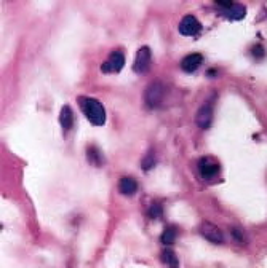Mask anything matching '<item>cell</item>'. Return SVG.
I'll return each mask as SVG.
<instances>
[{
  "instance_id": "6",
  "label": "cell",
  "mask_w": 267,
  "mask_h": 268,
  "mask_svg": "<svg viewBox=\"0 0 267 268\" xmlns=\"http://www.w3.org/2000/svg\"><path fill=\"white\" fill-rule=\"evenodd\" d=\"M151 67V50L149 47H141L136 53V59H135V72L136 73H146Z\"/></svg>"
},
{
  "instance_id": "9",
  "label": "cell",
  "mask_w": 267,
  "mask_h": 268,
  "mask_svg": "<svg viewBox=\"0 0 267 268\" xmlns=\"http://www.w3.org/2000/svg\"><path fill=\"white\" fill-rule=\"evenodd\" d=\"M211 118H213V106L207 103L198 109V112L195 115V123L202 129H207L211 125Z\"/></svg>"
},
{
  "instance_id": "12",
  "label": "cell",
  "mask_w": 267,
  "mask_h": 268,
  "mask_svg": "<svg viewBox=\"0 0 267 268\" xmlns=\"http://www.w3.org/2000/svg\"><path fill=\"white\" fill-rule=\"evenodd\" d=\"M59 120H61V125L62 128L66 129H71L72 128V123H74V115H72V110L69 106H62L61 109V115H59Z\"/></svg>"
},
{
  "instance_id": "2",
  "label": "cell",
  "mask_w": 267,
  "mask_h": 268,
  "mask_svg": "<svg viewBox=\"0 0 267 268\" xmlns=\"http://www.w3.org/2000/svg\"><path fill=\"white\" fill-rule=\"evenodd\" d=\"M125 66V54L122 51H112L107 61H104V64L101 66V70L104 73H117L120 72Z\"/></svg>"
},
{
  "instance_id": "1",
  "label": "cell",
  "mask_w": 267,
  "mask_h": 268,
  "mask_svg": "<svg viewBox=\"0 0 267 268\" xmlns=\"http://www.w3.org/2000/svg\"><path fill=\"white\" fill-rule=\"evenodd\" d=\"M77 103L82 109L84 115L88 118V122L95 126H103L106 123V110L103 104L99 103L95 98H87V96H80L77 99Z\"/></svg>"
},
{
  "instance_id": "15",
  "label": "cell",
  "mask_w": 267,
  "mask_h": 268,
  "mask_svg": "<svg viewBox=\"0 0 267 268\" xmlns=\"http://www.w3.org/2000/svg\"><path fill=\"white\" fill-rule=\"evenodd\" d=\"M141 164H143V169H146V171H149V169L154 168V166H155V156H154V152H152V150L144 156Z\"/></svg>"
},
{
  "instance_id": "3",
  "label": "cell",
  "mask_w": 267,
  "mask_h": 268,
  "mask_svg": "<svg viewBox=\"0 0 267 268\" xmlns=\"http://www.w3.org/2000/svg\"><path fill=\"white\" fill-rule=\"evenodd\" d=\"M216 5L223 10V13L229 18V20H242L246 15V8L242 4L237 2H216Z\"/></svg>"
},
{
  "instance_id": "16",
  "label": "cell",
  "mask_w": 267,
  "mask_h": 268,
  "mask_svg": "<svg viewBox=\"0 0 267 268\" xmlns=\"http://www.w3.org/2000/svg\"><path fill=\"white\" fill-rule=\"evenodd\" d=\"M162 206L160 205H157V203H154V205L151 206V209H149V216L152 217V219H159V217H162Z\"/></svg>"
},
{
  "instance_id": "13",
  "label": "cell",
  "mask_w": 267,
  "mask_h": 268,
  "mask_svg": "<svg viewBox=\"0 0 267 268\" xmlns=\"http://www.w3.org/2000/svg\"><path fill=\"white\" fill-rule=\"evenodd\" d=\"M160 258H162V262L167 266H170V268H178L179 266L178 257H176V254L171 251V249H165V251H162Z\"/></svg>"
},
{
  "instance_id": "5",
  "label": "cell",
  "mask_w": 267,
  "mask_h": 268,
  "mask_svg": "<svg viewBox=\"0 0 267 268\" xmlns=\"http://www.w3.org/2000/svg\"><path fill=\"white\" fill-rule=\"evenodd\" d=\"M200 232H202V235H204V238L208 239L210 243H213V244H223L224 243L223 232H221L215 224H211V222H204L200 227Z\"/></svg>"
},
{
  "instance_id": "8",
  "label": "cell",
  "mask_w": 267,
  "mask_h": 268,
  "mask_svg": "<svg viewBox=\"0 0 267 268\" xmlns=\"http://www.w3.org/2000/svg\"><path fill=\"white\" fill-rule=\"evenodd\" d=\"M202 29V24L195 16L187 15L182 18V21L179 23V32L182 35H197Z\"/></svg>"
},
{
  "instance_id": "4",
  "label": "cell",
  "mask_w": 267,
  "mask_h": 268,
  "mask_svg": "<svg viewBox=\"0 0 267 268\" xmlns=\"http://www.w3.org/2000/svg\"><path fill=\"white\" fill-rule=\"evenodd\" d=\"M163 93H165V88L162 86V83L159 81L151 83L146 90V104L149 107H157L162 103Z\"/></svg>"
},
{
  "instance_id": "14",
  "label": "cell",
  "mask_w": 267,
  "mask_h": 268,
  "mask_svg": "<svg viewBox=\"0 0 267 268\" xmlns=\"http://www.w3.org/2000/svg\"><path fill=\"white\" fill-rule=\"evenodd\" d=\"M174 239H176V230H174V227H167L162 235V243L170 246L174 243Z\"/></svg>"
},
{
  "instance_id": "10",
  "label": "cell",
  "mask_w": 267,
  "mask_h": 268,
  "mask_svg": "<svg viewBox=\"0 0 267 268\" xmlns=\"http://www.w3.org/2000/svg\"><path fill=\"white\" fill-rule=\"evenodd\" d=\"M202 62H204V56L198 53H192V54H187V56L181 61V67L184 72L192 73L202 66Z\"/></svg>"
},
{
  "instance_id": "7",
  "label": "cell",
  "mask_w": 267,
  "mask_h": 268,
  "mask_svg": "<svg viewBox=\"0 0 267 268\" xmlns=\"http://www.w3.org/2000/svg\"><path fill=\"white\" fill-rule=\"evenodd\" d=\"M198 171H200V175L204 177L205 181H210V179H213L218 175L219 172V164L215 161V160H211V158H202L198 161Z\"/></svg>"
},
{
  "instance_id": "11",
  "label": "cell",
  "mask_w": 267,
  "mask_h": 268,
  "mask_svg": "<svg viewBox=\"0 0 267 268\" xmlns=\"http://www.w3.org/2000/svg\"><path fill=\"white\" fill-rule=\"evenodd\" d=\"M118 189H120V192L123 193V195H135L136 190H138V182L133 179V177H128V175H125V177L120 179V182H118Z\"/></svg>"
}]
</instances>
